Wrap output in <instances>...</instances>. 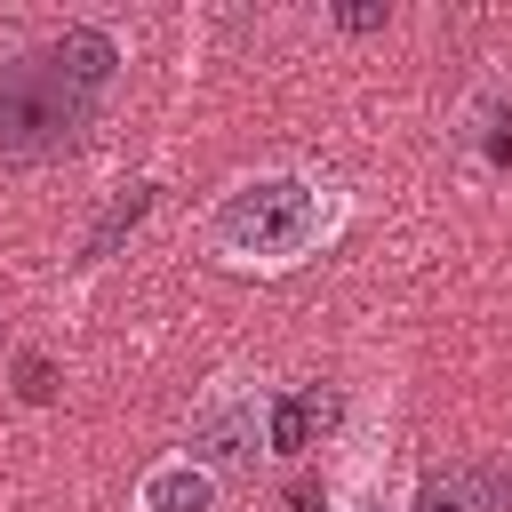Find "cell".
<instances>
[{"mask_svg": "<svg viewBox=\"0 0 512 512\" xmlns=\"http://www.w3.org/2000/svg\"><path fill=\"white\" fill-rule=\"evenodd\" d=\"M336 24H344V32H376V24H384V8H336Z\"/></svg>", "mask_w": 512, "mask_h": 512, "instance_id": "30bf717a", "label": "cell"}, {"mask_svg": "<svg viewBox=\"0 0 512 512\" xmlns=\"http://www.w3.org/2000/svg\"><path fill=\"white\" fill-rule=\"evenodd\" d=\"M408 512H512V456H464L440 464Z\"/></svg>", "mask_w": 512, "mask_h": 512, "instance_id": "3957f363", "label": "cell"}, {"mask_svg": "<svg viewBox=\"0 0 512 512\" xmlns=\"http://www.w3.org/2000/svg\"><path fill=\"white\" fill-rule=\"evenodd\" d=\"M136 512H216V472L192 464V456H168V464L144 472Z\"/></svg>", "mask_w": 512, "mask_h": 512, "instance_id": "277c9868", "label": "cell"}, {"mask_svg": "<svg viewBox=\"0 0 512 512\" xmlns=\"http://www.w3.org/2000/svg\"><path fill=\"white\" fill-rule=\"evenodd\" d=\"M328 232V200L304 176H256L240 192H224V208L208 216V240L240 264H288Z\"/></svg>", "mask_w": 512, "mask_h": 512, "instance_id": "7a4b0ae2", "label": "cell"}, {"mask_svg": "<svg viewBox=\"0 0 512 512\" xmlns=\"http://www.w3.org/2000/svg\"><path fill=\"white\" fill-rule=\"evenodd\" d=\"M280 512H328L320 480H312V472H296V480H288V496H280Z\"/></svg>", "mask_w": 512, "mask_h": 512, "instance_id": "9c48e42d", "label": "cell"}, {"mask_svg": "<svg viewBox=\"0 0 512 512\" xmlns=\"http://www.w3.org/2000/svg\"><path fill=\"white\" fill-rule=\"evenodd\" d=\"M248 448H256V408H248V400H216V408L192 424V464H208V472H216V464H240Z\"/></svg>", "mask_w": 512, "mask_h": 512, "instance_id": "8992f818", "label": "cell"}, {"mask_svg": "<svg viewBox=\"0 0 512 512\" xmlns=\"http://www.w3.org/2000/svg\"><path fill=\"white\" fill-rule=\"evenodd\" d=\"M144 216H152V184H128V192H120V200H112V208L96 216V232L80 240V264H96V256H112V248H120V240H128V232H136Z\"/></svg>", "mask_w": 512, "mask_h": 512, "instance_id": "52a82bcc", "label": "cell"}, {"mask_svg": "<svg viewBox=\"0 0 512 512\" xmlns=\"http://www.w3.org/2000/svg\"><path fill=\"white\" fill-rule=\"evenodd\" d=\"M328 424H336V392H328V384H304V392L272 400V416H264V440H272L280 456H304V448H312Z\"/></svg>", "mask_w": 512, "mask_h": 512, "instance_id": "5b68a950", "label": "cell"}, {"mask_svg": "<svg viewBox=\"0 0 512 512\" xmlns=\"http://www.w3.org/2000/svg\"><path fill=\"white\" fill-rule=\"evenodd\" d=\"M16 392H24L32 408H48V400H56V360H48V352H16Z\"/></svg>", "mask_w": 512, "mask_h": 512, "instance_id": "ba28073f", "label": "cell"}, {"mask_svg": "<svg viewBox=\"0 0 512 512\" xmlns=\"http://www.w3.org/2000/svg\"><path fill=\"white\" fill-rule=\"evenodd\" d=\"M112 72H120V48H112L104 24H72L40 56H8L0 64V152L8 160L72 152L96 120Z\"/></svg>", "mask_w": 512, "mask_h": 512, "instance_id": "6da1fadb", "label": "cell"}, {"mask_svg": "<svg viewBox=\"0 0 512 512\" xmlns=\"http://www.w3.org/2000/svg\"><path fill=\"white\" fill-rule=\"evenodd\" d=\"M488 160H512V120H496V136H488Z\"/></svg>", "mask_w": 512, "mask_h": 512, "instance_id": "8fae6325", "label": "cell"}]
</instances>
